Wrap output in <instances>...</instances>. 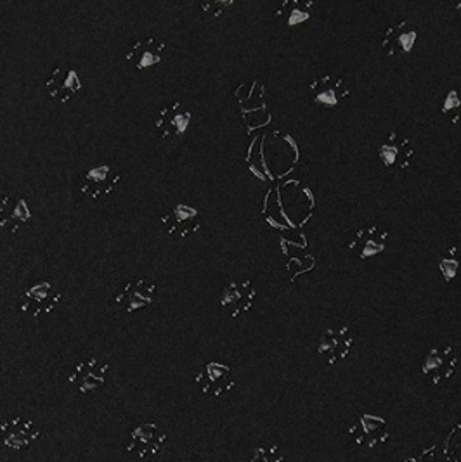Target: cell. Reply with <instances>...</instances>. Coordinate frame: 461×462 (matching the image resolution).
<instances>
[{"instance_id":"1","label":"cell","mask_w":461,"mask_h":462,"mask_svg":"<svg viewBox=\"0 0 461 462\" xmlns=\"http://www.w3.org/2000/svg\"><path fill=\"white\" fill-rule=\"evenodd\" d=\"M315 211V192L302 179H287L268 192L266 220L281 231H302Z\"/></svg>"},{"instance_id":"2","label":"cell","mask_w":461,"mask_h":462,"mask_svg":"<svg viewBox=\"0 0 461 462\" xmlns=\"http://www.w3.org/2000/svg\"><path fill=\"white\" fill-rule=\"evenodd\" d=\"M300 163V147L294 137L287 132L274 130L271 134H264L255 139L249 165L253 173L269 182H281L290 179Z\"/></svg>"},{"instance_id":"3","label":"cell","mask_w":461,"mask_h":462,"mask_svg":"<svg viewBox=\"0 0 461 462\" xmlns=\"http://www.w3.org/2000/svg\"><path fill=\"white\" fill-rule=\"evenodd\" d=\"M378 160L389 173H406L415 165L417 149L415 144L398 132H389L378 144Z\"/></svg>"},{"instance_id":"4","label":"cell","mask_w":461,"mask_h":462,"mask_svg":"<svg viewBox=\"0 0 461 462\" xmlns=\"http://www.w3.org/2000/svg\"><path fill=\"white\" fill-rule=\"evenodd\" d=\"M193 113L183 103L164 106L155 115V128L160 139L168 146H177L184 141Z\"/></svg>"},{"instance_id":"5","label":"cell","mask_w":461,"mask_h":462,"mask_svg":"<svg viewBox=\"0 0 461 462\" xmlns=\"http://www.w3.org/2000/svg\"><path fill=\"white\" fill-rule=\"evenodd\" d=\"M279 248L287 260V273L292 281L315 269V258L313 253L309 252V241L304 232H285L279 237Z\"/></svg>"},{"instance_id":"6","label":"cell","mask_w":461,"mask_h":462,"mask_svg":"<svg viewBox=\"0 0 461 462\" xmlns=\"http://www.w3.org/2000/svg\"><path fill=\"white\" fill-rule=\"evenodd\" d=\"M61 298H63V294L51 281H42L20 294L18 309L24 316L32 317V319H42V317L52 314L60 307Z\"/></svg>"},{"instance_id":"7","label":"cell","mask_w":461,"mask_h":462,"mask_svg":"<svg viewBox=\"0 0 461 462\" xmlns=\"http://www.w3.org/2000/svg\"><path fill=\"white\" fill-rule=\"evenodd\" d=\"M109 373V364L105 358L87 357L79 360L68 374V384L80 395H89L103 388Z\"/></svg>"},{"instance_id":"8","label":"cell","mask_w":461,"mask_h":462,"mask_svg":"<svg viewBox=\"0 0 461 462\" xmlns=\"http://www.w3.org/2000/svg\"><path fill=\"white\" fill-rule=\"evenodd\" d=\"M165 443L167 433L156 422H145L130 431L127 450L143 461H153L162 454Z\"/></svg>"},{"instance_id":"9","label":"cell","mask_w":461,"mask_h":462,"mask_svg":"<svg viewBox=\"0 0 461 462\" xmlns=\"http://www.w3.org/2000/svg\"><path fill=\"white\" fill-rule=\"evenodd\" d=\"M349 435L361 448L375 450L389 440L390 430H389V422L383 418L364 412L356 416L351 422Z\"/></svg>"},{"instance_id":"10","label":"cell","mask_w":461,"mask_h":462,"mask_svg":"<svg viewBox=\"0 0 461 462\" xmlns=\"http://www.w3.org/2000/svg\"><path fill=\"white\" fill-rule=\"evenodd\" d=\"M458 369V354L451 345L434 346L423 360L421 373L432 386H440L455 376Z\"/></svg>"},{"instance_id":"11","label":"cell","mask_w":461,"mask_h":462,"mask_svg":"<svg viewBox=\"0 0 461 462\" xmlns=\"http://www.w3.org/2000/svg\"><path fill=\"white\" fill-rule=\"evenodd\" d=\"M354 348V335L347 326H334L323 331L317 341V356L328 365H336L351 356Z\"/></svg>"},{"instance_id":"12","label":"cell","mask_w":461,"mask_h":462,"mask_svg":"<svg viewBox=\"0 0 461 462\" xmlns=\"http://www.w3.org/2000/svg\"><path fill=\"white\" fill-rule=\"evenodd\" d=\"M257 290L250 279H230L221 294V309L232 317L245 316L252 310Z\"/></svg>"},{"instance_id":"13","label":"cell","mask_w":461,"mask_h":462,"mask_svg":"<svg viewBox=\"0 0 461 462\" xmlns=\"http://www.w3.org/2000/svg\"><path fill=\"white\" fill-rule=\"evenodd\" d=\"M120 182V171L113 165H96L80 177V190L89 199H103L117 189Z\"/></svg>"},{"instance_id":"14","label":"cell","mask_w":461,"mask_h":462,"mask_svg":"<svg viewBox=\"0 0 461 462\" xmlns=\"http://www.w3.org/2000/svg\"><path fill=\"white\" fill-rule=\"evenodd\" d=\"M389 232L378 224H370L354 232L347 245V252L357 260H370L387 250Z\"/></svg>"},{"instance_id":"15","label":"cell","mask_w":461,"mask_h":462,"mask_svg":"<svg viewBox=\"0 0 461 462\" xmlns=\"http://www.w3.org/2000/svg\"><path fill=\"white\" fill-rule=\"evenodd\" d=\"M417 41H419L417 26L409 20H400L387 28L381 41V49L387 58L400 60L409 56Z\"/></svg>"},{"instance_id":"16","label":"cell","mask_w":461,"mask_h":462,"mask_svg":"<svg viewBox=\"0 0 461 462\" xmlns=\"http://www.w3.org/2000/svg\"><path fill=\"white\" fill-rule=\"evenodd\" d=\"M156 286L145 277L132 279L120 290L115 298V309L122 314H132L143 310L155 301Z\"/></svg>"},{"instance_id":"17","label":"cell","mask_w":461,"mask_h":462,"mask_svg":"<svg viewBox=\"0 0 461 462\" xmlns=\"http://www.w3.org/2000/svg\"><path fill=\"white\" fill-rule=\"evenodd\" d=\"M162 226L174 239H186L194 232L200 231L203 217L202 211L184 203L175 205L162 215Z\"/></svg>"},{"instance_id":"18","label":"cell","mask_w":461,"mask_h":462,"mask_svg":"<svg viewBox=\"0 0 461 462\" xmlns=\"http://www.w3.org/2000/svg\"><path fill=\"white\" fill-rule=\"evenodd\" d=\"M0 439L11 450H26L41 439V430L30 418L14 416L0 424Z\"/></svg>"},{"instance_id":"19","label":"cell","mask_w":461,"mask_h":462,"mask_svg":"<svg viewBox=\"0 0 461 462\" xmlns=\"http://www.w3.org/2000/svg\"><path fill=\"white\" fill-rule=\"evenodd\" d=\"M196 384L202 390V393L210 397H222L230 393L234 388V374L232 369L221 362H209L205 364L200 373L196 374Z\"/></svg>"},{"instance_id":"20","label":"cell","mask_w":461,"mask_h":462,"mask_svg":"<svg viewBox=\"0 0 461 462\" xmlns=\"http://www.w3.org/2000/svg\"><path fill=\"white\" fill-rule=\"evenodd\" d=\"M45 88L49 97L66 105L79 96L82 88V79L71 66H56L45 82Z\"/></svg>"},{"instance_id":"21","label":"cell","mask_w":461,"mask_h":462,"mask_svg":"<svg viewBox=\"0 0 461 462\" xmlns=\"http://www.w3.org/2000/svg\"><path fill=\"white\" fill-rule=\"evenodd\" d=\"M32 220V210L23 192L13 190L0 198V227L16 232Z\"/></svg>"},{"instance_id":"22","label":"cell","mask_w":461,"mask_h":462,"mask_svg":"<svg viewBox=\"0 0 461 462\" xmlns=\"http://www.w3.org/2000/svg\"><path fill=\"white\" fill-rule=\"evenodd\" d=\"M309 90L313 94L315 105L325 107H338L351 94L349 85L335 73L317 77L309 84Z\"/></svg>"},{"instance_id":"23","label":"cell","mask_w":461,"mask_h":462,"mask_svg":"<svg viewBox=\"0 0 461 462\" xmlns=\"http://www.w3.org/2000/svg\"><path fill=\"white\" fill-rule=\"evenodd\" d=\"M165 49H167L165 41H162L160 37L149 35V37H143L132 43V47L127 54V60L136 69L145 71V69L162 63Z\"/></svg>"},{"instance_id":"24","label":"cell","mask_w":461,"mask_h":462,"mask_svg":"<svg viewBox=\"0 0 461 462\" xmlns=\"http://www.w3.org/2000/svg\"><path fill=\"white\" fill-rule=\"evenodd\" d=\"M439 269L446 284L461 286V245H453L444 252Z\"/></svg>"},{"instance_id":"25","label":"cell","mask_w":461,"mask_h":462,"mask_svg":"<svg viewBox=\"0 0 461 462\" xmlns=\"http://www.w3.org/2000/svg\"><path fill=\"white\" fill-rule=\"evenodd\" d=\"M281 23L294 28L311 18V4L307 2H285L276 14Z\"/></svg>"},{"instance_id":"26","label":"cell","mask_w":461,"mask_h":462,"mask_svg":"<svg viewBox=\"0 0 461 462\" xmlns=\"http://www.w3.org/2000/svg\"><path fill=\"white\" fill-rule=\"evenodd\" d=\"M442 118L453 126L461 125V87L451 88L440 105Z\"/></svg>"},{"instance_id":"27","label":"cell","mask_w":461,"mask_h":462,"mask_svg":"<svg viewBox=\"0 0 461 462\" xmlns=\"http://www.w3.org/2000/svg\"><path fill=\"white\" fill-rule=\"evenodd\" d=\"M249 462H285V452L276 441H264L255 447Z\"/></svg>"},{"instance_id":"28","label":"cell","mask_w":461,"mask_h":462,"mask_svg":"<svg viewBox=\"0 0 461 462\" xmlns=\"http://www.w3.org/2000/svg\"><path fill=\"white\" fill-rule=\"evenodd\" d=\"M444 454L449 462H461V422L447 435L444 443Z\"/></svg>"},{"instance_id":"29","label":"cell","mask_w":461,"mask_h":462,"mask_svg":"<svg viewBox=\"0 0 461 462\" xmlns=\"http://www.w3.org/2000/svg\"><path fill=\"white\" fill-rule=\"evenodd\" d=\"M446 454H444V448L439 445H432L425 450H421L419 454H417L415 457H409L406 461L402 462H446Z\"/></svg>"},{"instance_id":"30","label":"cell","mask_w":461,"mask_h":462,"mask_svg":"<svg viewBox=\"0 0 461 462\" xmlns=\"http://www.w3.org/2000/svg\"><path fill=\"white\" fill-rule=\"evenodd\" d=\"M230 2H209V4H202V9L207 11L212 16H221L224 9L230 7Z\"/></svg>"}]
</instances>
